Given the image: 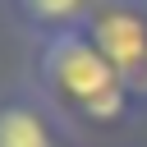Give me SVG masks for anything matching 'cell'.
<instances>
[{"label": "cell", "mask_w": 147, "mask_h": 147, "mask_svg": "<svg viewBox=\"0 0 147 147\" xmlns=\"http://www.w3.org/2000/svg\"><path fill=\"white\" fill-rule=\"evenodd\" d=\"M92 5H96V0H0L5 18L28 37V46H32V41H46V37H55V32L83 28L87 14H92Z\"/></svg>", "instance_id": "4"}, {"label": "cell", "mask_w": 147, "mask_h": 147, "mask_svg": "<svg viewBox=\"0 0 147 147\" xmlns=\"http://www.w3.org/2000/svg\"><path fill=\"white\" fill-rule=\"evenodd\" d=\"M74 138L28 78L0 87V147H74Z\"/></svg>", "instance_id": "3"}, {"label": "cell", "mask_w": 147, "mask_h": 147, "mask_svg": "<svg viewBox=\"0 0 147 147\" xmlns=\"http://www.w3.org/2000/svg\"><path fill=\"white\" fill-rule=\"evenodd\" d=\"M28 83L41 101L74 129H129L147 115V96L124 83V74L106 60L87 28L55 32L28 46Z\"/></svg>", "instance_id": "1"}, {"label": "cell", "mask_w": 147, "mask_h": 147, "mask_svg": "<svg viewBox=\"0 0 147 147\" xmlns=\"http://www.w3.org/2000/svg\"><path fill=\"white\" fill-rule=\"evenodd\" d=\"M83 28L124 74V83L147 96V0H96Z\"/></svg>", "instance_id": "2"}]
</instances>
